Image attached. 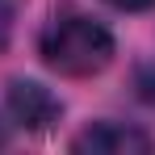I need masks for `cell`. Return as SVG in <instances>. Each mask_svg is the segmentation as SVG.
<instances>
[{"label":"cell","instance_id":"cell-1","mask_svg":"<svg viewBox=\"0 0 155 155\" xmlns=\"http://www.w3.org/2000/svg\"><path fill=\"white\" fill-rule=\"evenodd\" d=\"M38 54L51 71L84 80V76H97L113 63V34L101 21L84 17V13H63L42 29Z\"/></svg>","mask_w":155,"mask_h":155},{"label":"cell","instance_id":"cell-2","mask_svg":"<svg viewBox=\"0 0 155 155\" xmlns=\"http://www.w3.org/2000/svg\"><path fill=\"white\" fill-rule=\"evenodd\" d=\"M4 113H8V122H17L21 130L42 134V130H51L59 122L63 101L54 97L46 84H38V80H13L8 92H4Z\"/></svg>","mask_w":155,"mask_h":155},{"label":"cell","instance_id":"cell-3","mask_svg":"<svg viewBox=\"0 0 155 155\" xmlns=\"http://www.w3.org/2000/svg\"><path fill=\"white\" fill-rule=\"evenodd\" d=\"M71 151H80V155H151L155 138L138 126H126V122H97V126L80 130L71 138Z\"/></svg>","mask_w":155,"mask_h":155},{"label":"cell","instance_id":"cell-4","mask_svg":"<svg viewBox=\"0 0 155 155\" xmlns=\"http://www.w3.org/2000/svg\"><path fill=\"white\" fill-rule=\"evenodd\" d=\"M134 88H138V97H143V101H147V105L155 109V63L138 71V80H134Z\"/></svg>","mask_w":155,"mask_h":155},{"label":"cell","instance_id":"cell-5","mask_svg":"<svg viewBox=\"0 0 155 155\" xmlns=\"http://www.w3.org/2000/svg\"><path fill=\"white\" fill-rule=\"evenodd\" d=\"M105 4H113V8H122V13H143V8H151L155 0H105Z\"/></svg>","mask_w":155,"mask_h":155},{"label":"cell","instance_id":"cell-6","mask_svg":"<svg viewBox=\"0 0 155 155\" xmlns=\"http://www.w3.org/2000/svg\"><path fill=\"white\" fill-rule=\"evenodd\" d=\"M4 38H8V8H4V0H0V46H4Z\"/></svg>","mask_w":155,"mask_h":155},{"label":"cell","instance_id":"cell-7","mask_svg":"<svg viewBox=\"0 0 155 155\" xmlns=\"http://www.w3.org/2000/svg\"><path fill=\"white\" fill-rule=\"evenodd\" d=\"M4 143H8V130H4V122H0V147H4Z\"/></svg>","mask_w":155,"mask_h":155}]
</instances>
